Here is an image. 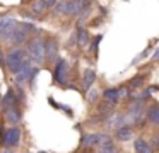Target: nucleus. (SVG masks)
Returning a JSON list of instances; mask_svg holds the SVG:
<instances>
[{
	"label": "nucleus",
	"mask_w": 159,
	"mask_h": 153,
	"mask_svg": "<svg viewBox=\"0 0 159 153\" xmlns=\"http://www.w3.org/2000/svg\"><path fill=\"white\" fill-rule=\"evenodd\" d=\"M31 63L33 61L29 60L26 51L21 49V48H12L7 53V56H5V65H7V68L12 73H19V71L24 70L26 66H29Z\"/></svg>",
	"instance_id": "nucleus-1"
},
{
	"label": "nucleus",
	"mask_w": 159,
	"mask_h": 153,
	"mask_svg": "<svg viewBox=\"0 0 159 153\" xmlns=\"http://www.w3.org/2000/svg\"><path fill=\"white\" fill-rule=\"evenodd\" d=\"M89 7V0H65V2L57 3V14H65V15H79L80 10Z\"/></svg>",
	"instance_id": "nucleus-2"
},
{
	"label": "nucleus",
	"mask_w": 159,
	"mask_h": 153,
	"mask_svg": "<svg viewBox=\"0 0 159 153\" xmlns=\"http://www.w3.org/2000/svg\"><path fill=\"white\" fill-rule=\"evenodd\" d=\"M26 54L29 56V60H31L33 63H36V65L43 63V60H45V41L39 39V37L31 39L28 44Z\"/></svg>",
	"instance_id": "nucleus-3"
},
{
	"label": "nucleus",
	"mask_w": 159,
	"mask_h": 153,
	"mask_svg": "<svg viewBox=\"0 0 159 153\" xmlns=\"http://www.w3.org/2000/svg\"><path fill=\"white\" fill-rule=\"evenodd\" d=\"M110 141H111V136L106 134V133H89V134L82 136L80 145L86 146V148H93V146H103Z\"/></svg>",
	"instance_id": "nucleus-4"
},
{
	"label": "nucleus",
	"mask_w": 159,
	"mask_h": 153,
	"mask_svg": "<svg viewBox=\"0 0 159 153\" xmlns=\"http://www.w3.org/2000/svg\"><path fill=\"white\" fill-rule=\"evenodd\" d=\"M34 29L31 22H17L14 32H12V37H11V43H16V44H21L28 39V36L31 34V31Z\"/></svg>",
	"instance_id": "nucleus-5"
},
{
	"label": "nucleus",
	"mask_w": 159,
	"mask_h": 153,
	"mask_svg": "<svg viewBox=\"0 0 159 153\" xmlns=\"http://www.w3.org/2000/svg\"><path fill=\"white\" fill-rule=\"evenodd\" d=\"M16 26H17V20L16 19H12V17H2L0 19V37L4 41H11Z\"/></svg>",
	"instance_id": "nucleus-6"
},
{
	"label": "nucleus",
	"mask_w": 159,
	"mask_h": 153,
	"mask_svg": "<svg viewBox=\"0 0 159 153\" xmlns=\"http://www.w3.org/2000/svg\"><path fill=\"white\" fill-rule=\"evenodd\" d=\"M21 141V129L17 126H12L4 134V146L5 148H16Z\"/></svg>",
	"instance_id": "nucleus-7"
},
{
	"label": "nucleus",
	"mask_w": 159,
	"mask_h": 153,
	"mask_svg": "<svg viewBox=\"0 0 159 153\" xmlns=\"http://www.w3.org/2000/svg\"><path fill=\"white\" fill-rule=\"evenodd\" d=\"M55 82L57 83H65L67 82V61L65 60H58L55 65Z\"/></svg>",
	"instance_id": "nucleus-8"
},
{
	"label": "nucleus",
	"mask_w": 159,
	"mask_h": 153,
	"mask_svg": "<svg viewBox=\"0 0 159 153\" xmlns=\"http://www.w3.org/2000/svg\"><path fill=\"white\" fill-rule=\"evenodd\" d=\"M57 53H58V44L55 39H48L45 41V58L48 61H55L57 60Z\"/></svg>",
	"instance_id": "nucleus-9"
},
{
	"label": "nucleus",
	"mask_w": 159,
	"mask_h": 153,
	"mask_svg": "<svg viewBox=\"0 0 159 153\" xmlns=\"http://www.w3.org/2000/svg\"><path fill=\"white\" fill-rule=\"evenodd\" d=\"M55 5H57V0H36V2L33 3L31 10L34 14H41V12H45L46 9H52V7H55Z\"/></svg>",
	"instance_id": "nucleus-10"
},
{
	"label": "nucleus",
	"mask_w": 159,
	"mask_h": 153,
	"mask_svg": "<svg viewBox=\"0 0 159 153\" xmlns=\"http://www.w3.org/2000/svg\"><path fill=\"white\" fill-rule=\"evenodd\" d=\"M5 121H7L9 124H12V126H16L19 121H21V112L16 109V105L5 109Z\"/></svg>",
	"instance_id": "nucleus-11"
},
{
	"label": "nucleus",
	"mask_w": 159,
	"mask_h": 153,
	"mask_svg": "<svg viewBox=\"0 0 159 153\" xmlns=\"http://www.w3.org/2000/svg\"><path fill=\"white\" fill-rule=\"evenodd\" d=\"M134 150H135V153H154V148L151 146V143H147L142 138L134 141Z\"/></svg>",
	"instance_id": "nucleus-12"
},
{
	"label": "nucleus",
	"mask_w": 159,
	"mask_h": 153,
	"mask_svg": "<svg viewBox=\"0 0 159 153\" xmlns=\"http://www.w3.org/2000/svg\"><path fill=\"white\" fill-rule=\"evenodd\" d=\"M115 136H116L120 141H128V139H132V136H134V129H132L130 126H121V128L116 129Z\"/></svg>",
	"instance_id": "nucleus-13"
},
{
	"label": "nucleus",
	"mask_w": 159,
	"mask_h": 153,
	"mask_svg": "<svg viewBox=\"0 0 159 153\" xmlns=\"http://www.w3.org/2000/svg\"><path fill=\"white\" fill-rule=\"evenodd\" d=\"M147 121L154 126L159 124V105H151L147 109Z\"/></svg>",
	"instance_id": "nucleus-14"
},
{
	"label": "nucleus",
	"mask_w": 159,
	"mask_h": 153,
	"mask_svg": "<svg viewBox=\"0 0 159 153\" xmlns=\"http://www.w3.org/2000/svg\"><path fill=\"white\" fill-rule=\"evenodd\" d=\"M103 97L104 100L111 102V104H118V100H120V95H118V88H106V90L103 92Z\"/></svg>",
	"instance_id": "nucleus-15"
},
{
	"label": "nucleus",
	"mask_w": 159,
	"mask_h": 153,
	"mask_svg": "<svg viewBox=\"0 0 159 153\" xmlns=\"http://www.w3.org/2000/svg\"><path fill=\"white\" fill-rule=\"evenodd\" d=\"M94 80H96V73H94V70H86L84 71V78H82V85L84 88H91V85L94 83Z\"/></svg>",
	"instance_id": "nucleus-16"
},
{
	"label": "nucleus",
	"mask_w": 159,
	"mask_h": 153,
	"mask_svg": "<svg viewBox=\"0 0 159 153\" xmlns=\"http://www.w3.org/2000/svg\"><path fill=\"white\" fill-rule=\"evenodd\" d=\"M16 104V97H14V92L12 90H9L7 94L2 97V107L4 109H9V107H12V105Z\"/></svg>",
	"instance_id": "nucleus-17"
},
{
	"label": "nucleus",
	"mask_w": 159,
	"mask_h": 153,
	"mask_svg": "<svg viewBox=\"0 0 159 153\" xmlns=\"http://www.w3.org/2000/svg\"><path fill=\"white\" fill-rule=\"evenodd\" d=\"M87 41H89V34H87V31L82 29V27H79V29H77V43H79V46H84Z\"/></svg>",
	"instance_id": "nucleus-18"
},
{
	"label": "nucleus",
	"mask_w": 159,
	"mask_h": 153,
	"mask_svg": "<svg viewBox=\"0 0 159 153\" xmlns=\"http://www.w3.org/2000/svg\"><path fill=\"white\" fill-rule=\"evenodd\" d=\"M98 153H118V148L113 145V141H110V143H106V145L99 146V151Z\"/></svg>",
	"instance_id": "nucleus-19"
},
{
	"label": "nucleus",
	"mask_w": 159,
	"mask_h": 153,
	"mask_svg": "<svg viewBox=\"0 0 159 153\" xmlns=\"http://www.w3.org/2000/svg\"><path fill=\"white\" fill-rule=\"evenodd\" d=\"M145 77H142V75H137V78H134V80H130V85L132 87H140L142 83H144Z\"/></svg>",
	"instance_id": "nucleus-20"
},
{
	"label": "nucleus",
	"mask_w": 159,
	"mask_h": 153,
	"mask_svg": "<svg viewBox=\"0 0 159 153\" xmlns=\"http://www.w3.org/2000/svg\"><path fill=\"white\" fill-rule=\"evenodd\" d=\"M111 107H113V104H111V102H108V100H106V102H103V104L99 105V112H104V114H106V112L110 111Z\"/></svg>",
	"instance_id": "nucleus-21"
},
{
	"label": "nucleus",
	"mask_w": 159,
	"mask_h": 153,
	"mask_svg": "<svg viewBox=\"0 0 159 153\" xmlns=\"http://www.w3.org/2000/svg\"><path fill=\"white\" fill-rule=\"evenodd\" d=\"M118 95H120V97H128V95H130V90H128V87L118 88Z\"/></svg>",
	"instance_id": "nucleus-22"
},
{
	"label": "nucleus",
	"mask_w": 159,
	"mask_h": 153,
	"mask_svg": "<svg viewBox=\"0 0 159 153\" xmlns=\"http://www.w3.org/2000/svg\"><path fill=\"white\" fill-rule=\"evenodd\" d=\"M99 41H101V36H98L96 39L91 43V51H93V53H96V51H98V44H99Z\"/></svg>",
	"instance_id": "nucleus-23"
},
{
	"label": "nucleus",
	"mask_w": 159,
	"mask_h": 153,
	"mask_svg": "<svg viewBox=\"0 0 159 153\" xmlns=\"http://www.w3.org/2000/svg\"><path fill=\"white\" fill-rule=\"evenodd\" d=\"M96 99H98V92L96 90H91V94L87 95V100H89V102H96Z\"/></svg>",
	"instance_id": "nucleus-24"
},
{
	"label": "nucleus",
	"mask_w": 159,
	"mask_h": 153,
	"mask_svg": "<svg viewBox=\"0 0 159 153\" xmlns=\"http://www.w3.org/2000/svg\"><path fill=\"white\" fill-rule=\"evenodd\" d=\"M152 143H154V146H156V148H159V138H157V136L154 138V141H152Z\"/></svg>",
	"instance_id": "nucleus-25"
},
{
	"label": "nucleus",
	"mask_w": 159,
	"mask_h": 153,
	"mask_svg": "<svg viewBox=\"0 0 159 153\" xmlns=\"http://www.w3.org/2000/svg\"><path fill=\"white\" fill-rule=\"evenodd\" d=\"M152 58H154V60H156V58H159V48L154 51V56H152Z\"/></svg>",
	"instance_id": "nucleus-26"
},
{
	"label": "nucleus",
	"mask_w": 159,
	"mask_h": 153,
	"mask_svg": "<svg viewBox=\"0 0 159 153\" xmlns=\"http://www.w3.org/2000/svg\"><path fill=\"white\" fill-rule=\"evenodd\" d=\"M4 153H14V151H12V150H11V148H7V150H5V151H4Z\"/></svg>",
	"instance_id": "nucleus-27"
},
{
	"label": "nucleus",
	"mask_w": 159,
	"mask_h": 153,
	"mask_svg": "<svg viewBox=\"0 0 159 153\" xmlns=\"http://www.w3.org/2000/svg\"><path fill=\"white\" fill-rule=\"evenodd\" d=\"M39 153H45V151H39Z\"/></svg>",
	"instance_id": "nucleus-28"
}]
</instances>
